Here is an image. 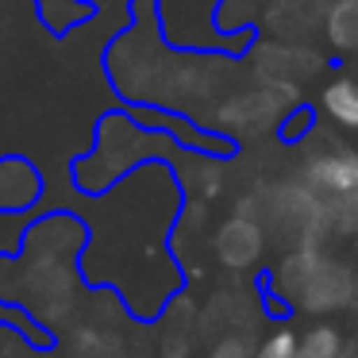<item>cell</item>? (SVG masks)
<instances>
[{
	"label": "cell",
	"mask_w": 358,
	"mask_h": 358,
	"mask_svg": "<svg viewBox=\"0 0 358 358\" xmlns=\"http://www.w3.org/2000/svg\"><path fill=\"white\" fill-rule=\"evenodd\" d=\"M296 358H343V335L335 324H316L296 339Z\"/></svg>",
	"instance_id": "3"
},
{
	"label": "cell",
	"mask_w": 358,
	"mask_h": 358,
	"mask_svg": "<svg viewBox=\"0 0 358 358\" xmlns=\"http://www.w3.org/2000/svg\"><path fill=\"white\" fill-rule=\"evenodd\" d=\"M255 358H296V335L293 331H273L270 339L258 347Z\"/></svg>",
	"instance_id": "4"
},
{
	"label": "cell",
	"mask_w": 358,
	"mask_h": 358,
	"mask_svg": "<svg viewBox=\"0 0 358 358\" xmlns=\"http://www.w3.org/2000/svg\"><path fill=\"white\" fill-rule=\"evenodd\" d=\"M355 250H358V231H355Z\"/></svg>",
	"instance_id": "5"
},
{
	"label": "cell",
	"mask_w": 358,
	"mask_h": 358,
	"mask_svg": "<svg viewBox=\"0 0 358 358\" xmlns=\"http://www.w3.org/2000/svg\"><path fill=\"white\" fill-rule=\"evenodd\" d=\"M320 104H324V112H327V116H331L339 127L358 131V81H355V78H335L331 85L324 89Z\"/></svg>",
	"instance_id": "2"
},
{
	"label": "cell",
	"mask_w": 358,
	"mask_h": 358,
	"mask_svg": "<svg viewBox=\"0 0 358 358\" xmlns=\"http://www.w3.org/2000/svg\"><path fill=\"white\" fill-rule=\"evenodd\" d=\"M312 181L320 189H331V193H355L358 189V155L355 150H335L327 158H316Z\"/></svg>",
	"instance_id": "1"
}]
</instances>
